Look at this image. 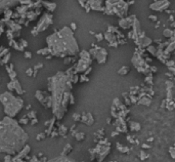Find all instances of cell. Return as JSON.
Masks as SVG:
<instances>
[{
  "label": "cell",
  "mask_w": 175,
  "mask_h": 162,
  "mask_svg": "<svg viewBox=\"0 0 175 162\" xmlns=\"http://www.w3.org/2000/svg\"><path fill=\"white\" fill-rule=\"evenodd\" d=\"M28 135L13 117L0 120V153L15 154L26 146Z\"/></svg>",
  "instance_id": "6da1fadb"
},
{
  "label": "cell",
  "mask_w": 175,
  "mask_h": 162,
  "mask_svg": "<svg viewBox=\"0 0 175 162\" xmlns=\"http://www.w3.org/2000/svg\"><path fill=\"white\" fill-rule=\"evenodd\" d=\"M72 84L70 75L64 72H59L48 79V89L51 91L52 113L59 120L64 117L70 104Z\"/></svg>",
  "instance_id": "7a4b0ae2"
},
{
  "label": "cell",
  "mask_w": 175,
  "mask_h": 162,
  "mask_svg": "<svg viewBox=\"0 0 175 162\" xmlns=\"http://www.w3.org/2000/svg\"><path fill=\"white\" fill-rule=\"evenodd\" d=\"M46 43L50 54L56 57L76 55L79 52V46L70 27H64L59 31L49 35L46 38Z\"/></svg>",
  "instance_id": "3957f363"
},
{
  "label": "cell",
  "mask_w": 175,
  "mask_h": 162,
  "mask_svg": "<svg viewBox=\"0 0 175 162\" xmlns=\"http://www.w3.org/2000/svg\"><path fill=\"white\" fill-rule=\"evenodd\" d=\"M0 102L4 107L5 115L9 117L17 116L24 106V101L21 98L15 96L11 91H5L0 94Z\"/></svg>",
  "instance_id": "277c9868"
},
{
  "label": "cell",
  "mask_w": 175,
  "mask_h": 162,
  "mask_svg": "<svg viewBox=\"0 0 175 162\" xmlns=\"http://www.w3.org/2000/svg\"><path fill=\"white\" fill-rule=\"evenodd\" d=\"M129 3L125 0H105V13L111 15H117L120 18L127 15Z\"/></svg>",
  "instance_id": "5b68a950"
},
{
  "label": "cell",
  "mask_w": 175,
  "mask_h": 162,
  "mask_svg": "<svg viewBox=\"0 0 175 162\" xmlns=\"http://www.w3.org/2000/svg\"><path fill=\"white\" fill-rule=\"evenodd\" d=\"M144 48H140V49H137L134 52V54H133L132 57V64L133 66L136 68V70L138 72L144 74V75H149L152 74L151 71V66L147 63L146 59H144L142 57V52H144Z\"/></svg>",
  "instance_id": "8992f818"
},
{
  "label": "cell",
  "mask_w": 175,
  "mask_h": 162,
  "mask_svg": "<svg viewBox=\"0 0 175 162\" xmlns=\"http://www.w3.org/2000/svg\"><path fill=\"white\" fill-rule=\"evenodd\" d=\"M92 63V57L89 52L82 50L80 52V60L78 61L77 65L74 67V73H85V71L90 68Z\"/></svg>",
  "instance_id": "52a82bcc"
},
{
  "label": "cell",
  "mask_w": 175,
  "mask_h": 162,
  "mask_svg": "<svg viewBox=\"0 0 175 162\" xmlns=\"http://www.w3.org/2000/svg\"><path fill=\"white\" fill-rule=\"evenodd\" d=\"M51 24H52V15H48V13H45V15L40 18V21H39V23L37 24L35 29H34L31 33L33 34V36H36L39 32L44 31V30L47 29Z\"/></svg>",
  "instance_id": "ba28073f"
},
{
  "label": "cell",
  "mask_w": 175,
  "mask_h": 162,
  "mask_svg": "<svg viewBox=\"0 0 175 162\" xmlns=\"http://www.w3.org/2000/svg\"><path fill=\"white\" fill-rule=\"evenodd\" d=\"M89 52H90L91 57L97 61L98 64H105V62H107L108 52L103 47L92 45V49H90Z\"/></svg>",
  "instance_id": "9c48e42d"
},
{
  "label": "cell",
  "mask_w": 175,
  "mask_h": 162,
  "mask_svg": "<svg viewBox=\"0 0 175 162\" xmlns=\"http://www.w3.org/2000/svg\"><path fill=\"white\" fill-rule=\"evenodd\" d=\"M170 6V1L169 0H157V1L153 2L149 4V8L152 10L155 11H164Z\"/></svg>",
  "instance_id": "30bf717a"
},
{
  "label": "cell",
  "mask_w": 175,
  "mask_h": 162,
  "mask_svg": "<svg viewBox=\"0 0 175 162\" xmlns=\"http://www.w3.org/2000/svg\"><path fill=\"white\" fill-rule=\"evenodd\" d=\"M135 18L136 17L135 15H130V17H124V18H121L119 21V27H121L123 30H126V29H129V28L132 27L133 23H134Z\"/></svg>",
  "instance_id": "8fae6325"
},
{
  "label": "cell",
  "mask_w": 175,
  "mask_h": 162,
  "mask_svg": "<svg viewBox=\"0 0 175 162\" xmlns=\"http://www.w3.org/2000/svg\"><path fill=\"white\" fill-rule=\"evenodd\" d=\"M87 3L93 10L105 11V0H88Z\"/></svg>",
  "instance_id": "7c38bea8"
},
{
  "label": "cell",
  "mask_w": 175,
  "mask_h": 162,
  "mask_svg": "<svg viewBox=\"0 0 175 162\" xmlns=\"http://www.w3.org/2000/svg\"><path fill=\"white\" fill-rule=\"evenodd\" d=\"M105 40L109 42V45L112 46V47H117L118 46V38H117V35H115V33H112V32L107 31V33L105 34Z\"/></svg>",
  "instance_id": "4fadbf2b"
},
{
  "label": "cell",
  "mask_w": 175,
  "mask_h": 162,
  "mask_svg": "<svg viewBox=\"0 0 175 162\" xmlns=\"http://www.w3.org/2000/svg\"><path fill=\"white\" fill-rule=\"evenodd\" d=\"M29 152H30V146L26 145L24 148H23L22 150H21L20 152H18L17 156H15V158L12 159V161H22L20 158H23V157H26L27 155H28V153H29Z\"/></svg>",
  "instance_id": "5bb4252c"
},
{
  "label": "cell",
  "mask_w": 175,
  "mask_h": 162,
  "mask_svg": "<svg viewBox=\"0 0 175 162\" xmlns=\"http://www.w3.org/2000/svg\"><path fill=\"white\" fill-rule=\"evenodd\" d=\"M81 121L83 122V123L86 124V125L90 126L94 122V119H93V117L91 116L90 113H83V114L81 115Z\"/></svg>",
  "instance_id": "9a60e30c"
},
{
  "label": "cell",
  "mask_w": 175,
  "mask_h": 162,
  "mask_svg": "<svg viewBox=\"0 0 175 162\" xmlns=\"http://www.w3.org/2000/svg\"><path fill=\"white\" fill-rule=\"evenodd\" d=\"M18 2H20V0H0V9L17 5Z\"/></svg>",
  "instance_id": "2e32d148"
},
{
  "label": "cell",
  "mask_w": 175,
  "mask_h": 162,
  "mask_svg": "<svg viewBox=\"0 0 175 162\" xmlns=\"http://www.w3.org/2000/svg\"><path fill=\"white\" fill-rule=\"evenodd\" d=\"M12 81V84H13V90H15V92H18V94H24V90H23L22 86H21L20 82L18 81V79L15 78V79L11 80Z\"/></svg>",
  "instance_id": "e0dca14e"
},
{
  "label": "cell",
  "mask_w": 175,
  "mask_h": 162,
  "mask_svg": "<svg viewBox=\"0 0 175 162\" xmlns=\"http://www.w3.org/2000/svg\"><path fill=\"white\" fill-rule=\"evenodd\" d=\"M6 71L8 72L9 74V78H10L11 80L15 79L17 78V73L15 72V70H13V66L12 65H10V66H6Z\"/></svg>",
  "instance_id": "ac0fdd59"
},
{
  "label": "cell",
  "mask_w": 175,
  "mask_h": 162,
  "mask_svg": "<svg viewBox=\"0 0 175 162\" xmlns=\"http://www.w3.org/2000/svg\"><path fill=\"white\" fill-rule=\"evenodd\" d=\"M163 34H164V36L167 37V38H173V37H175V30L165 29L164 32H163Z\"/></svg>",
  "instance_id": "d6986e66"
},
{
  "label": "cell",
  "mask_w": 175,
  "mask_h": 162,
  "mask_svg": "<svg viewBox=\"0 0 175 162\" xmlns=\"http://www.w3.org/2000/svg\"><path fill=\"white\" fill-rule=\"evenodd\" d=\"M44 6L49 11H53L55 9V7H56V4L52 3V2H44Z\"/></svg>",
  "instance_id": "ffe728a7"
},
{
  "label": "cell",
  "mask_w": 175,
  "mask_h": 162,
  "mask_svg": "<svg viewBox=\"0 0 175 162\" xmlns=\"http://www.w3.org/2000/svg\"><path fill=\"white\" fill-rule=\"evenodd\" d=\"M146 52H149V54H151L152 55H155L156 57V54H157V47H155L154 45H149L146 47Z\"/></svg>",
  "instance_id": "44dd1931"
},
{
  "label": "cell",
  "mask_w": 175,
  "mask_h": 162,
  "mask_svg": "<svg viewBox=\"0 0 175 162\" xmlns=\"http://www.w3.org/2000/svg\"><path fill=\"white\" fill-rule=\"evenodd\" d=\"M129 71H130L129 67L124 66V67H122V68L118 71V74H120V75H126V74H127Z\"/></svg>",
  "instance_id": "7402d4cb"
},
{
  "label": "cell",
  "mask_w": 175,
  "mask_h": 162,
  "mask_svg": "<svg viewBox=\"0 0 175 162\" xmlns=\"http://www.w3.org/2000/svg\"><path fill=\"white\" fill-rule=\"evenodd\" d=\"M131 130L132 131H138L140 129V125L138 123H136V122H131Z\"/></svg>",
  "instance_id": "603a6c76"
},
{
  "label": "cell",
  "mask_w": 175,
  "mask_h": 162,
  "mask_svg": "<svg viewBox=\"0 0 175 162\" xmlns=\"http://www.w3.org/2000/svg\"><path fill=\"white\" fill-rule=\"evenodd\" d=\"M37 54H50V50H49V48L48 47H46V48H42V49H39L38 52H37Z\"/></svg>",
  "instance_id": "cb8c5ba5"
},
{
  "label": "cell",
  "mask_w": 175,
  "mask_h": 162,
  "mask_svg": "<svg viewBox=\"0 0 175 162\" xmlns=\"http://www.w3.org/2000/svg\"><path fill=\"white\" fill-rule=\"evenodd\" d=\"M117 148H118V150L120 152H123V153H125V152H128V147H124V146H122L121 144H117Z\"/></svg>",
  "instance_id": "d4e9b609"
},
{
  "label": "cell",
  "mask_w": 175,
  "mask_h": 162,
  "mask_svg": "<svg viewBox=\"0 0 175 162\" xmlns=\"http://www.w3.org/2000/svg\"><path fill=\"white\" fill-rule=\"evenodd\" d=\"M67 131H68V129H67V127L66 126H64V125H61V127H59V133H61V135H66L67 133Z\"/></svg>",
  "instance_id": "484cf974"
},
{
  "label": "cell",
  "mask_w": 175,
  "mask_h": 162,
  "mask_svg": "<svg viewBox=\"0 0 175 162\" xmlns=\"http://www.w3.org/2000/svg\"><path fill=\"white\" fill-rule=\"evenodd\" d=\"M75 136H76V138H77V141H82V140H84L85 135L83 133H78Z\"/></svg>",
  "instance_id": "4316f807"
},
{
  "label": "cell",
  "mask_w": 175,
  "mask_h": 162,
  "mask_svg": "<svg viewBox=\"0 0 175 162\" xmlns=\"http://www.w3.org/2000/svg\"><path fill=\"white\" fill-rule=\"evenodd\" d=\"M95 38H96V40L97 41H101L103 39V34L101 33H97V34H95Z\"/></svg>",
  "instance_id": "83f0119b"
},
{
  "label": "cell",
  "mask_w": 175,
  "mask_h": 162,
  "mask_svg": "<svg viewBox=\"0 0 175 162\" xmlns=\"http://www.w3.org/2000/svg\"><path fill=\"white\" fill-rule=\"evenodd\" d=\"M84 81H89L86 75H81L80 76V82H84Z\"/></svg>",
  "instance_id": "f1b7e54d"
},
{
  "label": "cell",
  "mask_w": 175,
  "mask_h": 162,
  "mask_svg": "<svg viewBox=\"0 0 175 162\" xmlns=\"http://www.w3.org/2000/svg\"><path fill=\"white\" fill-rule=\"evenodd\" d=\"M28 117L32 118V119H33V118H36V112H35V111H32V112H30L29 114H28Z\"/></svg>",
  "instance_id": "f546056e"
},
{
  "label": "cell",
  "mask_w": 175,
  "mask_h": 162,
  "mask_svg": "<svg viewBox=\"0 0 175 162\" xmlns=\"http://www.w3.org/2000/svg\"><path fill=\"white\" fill-rule=\"evenodd\" d=\"M24 55H25V57H26V59H31V57H32V54L30 52H25Z\"/></svg>",
  "instance_id": "4dcf8cb0"
},
{
  "label": "cell",
  "mask_w": 175,
  "mask_h": 162,
  "mask_svg": "<svg viewBox=\"0 0 175 162\" xmlns=\"http://www.w3.org/2000/svg\"><path fill=\"white\" fill-rule=\"evenodd\" d=\"M7 87H8V89H9V91H12L13 90V84H12V81H10V82L7 84Z\"/></svg>",
  "instance_id": "1f68e13d"
},
{
  "label": "cell",
  "mask_w": 175,
  "mask_h": 162,
  "mask_svg": "<svg viewBox=\"0 0 175 162\" xmlns=\"http://www.w3.org/2000/svg\"><path fill=\"white\" fill-rule=\"evenodd\" d=\"M26 74L28 76H32V74H33V69L32 68H29L28 70L26 71Z\"/></svg>",
  "instance_id": "d6a6232c"
},
{
  "label": "cell",
  "mask_w": 175,
  "mask_h": 162,
  "mask_svg": "<svg viewBox=\"0 0 175 162\" xmlns=\"http://www.w3.org/2000/svg\"><path fill=\"white\" fill-rule=\"evenodd\" d=\"M45 138V135L44 133H41V135H37V140H44Z\"/></svg>",
  "instance_id": "836d02e7"
},
{
  "label": "cell",
  "mask_w": 175,
  "mask_h": 162,
  "mask_svg": "<svg viewBox=\"0 0 175 162\" xmlns=\"http://www.w3.org/2000/svg\"><path fill=\"white\" fill-rule=\"evenodd\" d=\"M74 120H81V115H79V114H75L74 115Z\"/></svg>",
  "instance_id": "e575fe53"
},
{
  "label": "cell",
  "mask_w": 175,
  "mask_h": 162,
  "mask_svg": "<svg viewBox=\"0 0 175 162\" xmlns=\"http://www.w3.org/2000/svg\"><path fill=\"white\" fill-rule=\"evenodd\" d=\"M169 70L172 72V75L175 76V65L174 66H172V67H169Z\"/></svg>",
  "instance_id": "d590c367"
},
{
  "label": "cell",
  "mask_w": 175,
  "mask_h": 162,
  "mask_svg": "<svg viewBox=\"0 0 175 162\" xmlns=\"http://www.w3.org/2000/svg\"><path fill=\"white\" fill-rule=\"evenodd\" d=\"M78 1H79L80 5H81L82 7H84V6H85V4H86V1H85V0H78Z\"/></svg>",
  "instance_id": "8d00e7d4"
},
{
  "label": "cell",
  "mask_w": 175,
  "mask_h": 162,
  "mask_svg": "<svg viewBox=\"0 0 175 162\" xmlns=\"http://www.w3.org/2000/svg\"><path fill=\"white\" fill-rule=\"evenodd\" d=\"M20 123H23V124H27L28 123V119L27 118H23V119H21V121H20Z\"/></svg>",
  "instance_id": "74e56055"
},
{
  "label": "cell",
  "mask_w": 175,
  "mask_h": 162,
  "mask_svg": "<svg viewBox=\"0 0 175 162\" xmlns=\"http://www.w3.org/2000/svg\"><path fill=\"white\" fill-rule=\"evenodd\" d=\"M149 18L151 21H153V22H156V21H157V17H156V15H149Z\"/></svg>",
  "instance_id": "f35d334b"
},
{
  "label": "cell",
  "mask_w": 175,
  "mask_h": 162,
  "mask_svg": "<svg viewBox=\"0 0 175 162\" xmlns=\"http://www.w3.org/2000/svg\"><path fill=\"white\" fill-rule=\"evenodd\" d=\"M71 29H72L73 31H74V30H76V29H77V26H76V24H75V23H72V24H71Z\"/></svg>",
  "instance_id": "ab89813d"
},
{
  "label": "cell",
  "mask_w": 175,
  "mask_h": 162,
  "mask_svg": "<svg viewBox=\"0 0 175 162\" xmlns=\"http://www.w3.org/2000/svg\"><path fill=\"white\" fill-rule=\"evenodd\" d=\"M42 67H43V65H42V64H37V65H36V66H35V67H34V68H35V69H36V70H38V69H39V68H40V69H41V68H42Z\"/></svg>",
  "instance_id": "60d3db41"
},
{
  "label": "cell",
  "mask_w": 175,
  "mask_h": 162,
  "mask_svg": "<svg viewBox=\"0 0 175 162\" xmlns=\"http://www.w3.org/2000/svg\"><path fill=\"white\" fill-rule=\"evenodd\" d=\"M20 2H21V3H25V4H26V3H29L30 0H20Z\"/></svg>",
  "instance_id": "b9f144b4"
},
{
  "label": "cell",
  "mask_w": 175,
  "mask_h": 162,
  "mask_svg": "<svg viewBox=\"0 0 175 162\" xmlns=\"http://www.w3.org/2000/svg\"><path fill=\"white\" fill-rule=\"evenodd\" d=\"M169 20H170V21H171V22H172V21H173L174 18H173V17H172V15H170V18H169Z\"/></svg>",
  "instance_id": "7bdbcfd3"
},
{
  "label": "cell",
  "mask_w": 175,
  "mask_h": 162,
  "mask_svg": "<svg viewBox=\"0 0 175 162\" xmlns=\"http://www.w3.org/2000/svg\"><path fill=\"white\" fill-rule=\"evenodd\" d=\"M128 1H129V0H128Z\"/></svg>",
  "instance_id": "ee69618b"
}]
</instances>
